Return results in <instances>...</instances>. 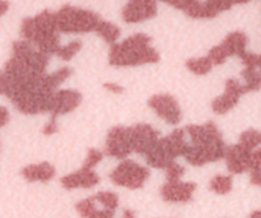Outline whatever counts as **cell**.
<instances>
[{
  "label": "cell",
  "instance_id": "cell-7",
  "mask_svg": "<svg viewBox=\"0 0 261 218\" xmlns=\"http://www.w3.org/2000/svg\"><path fill=\"white\" fill-rule=\"evenodd\" d=\"M249 43L246 33L241 31H234L229 33L221 45H217L209 51L208 58L213 63V65H221L226 63L229 56H239L246 51V46Z\"/></svg>",
  "mask_w": 261,
  "mask_h": 218
},
{
  "label": "cell",
  "instance_id": "cell-1",
  "mask_svg": "<svg viewBox=\"0 0 261 218\" xmlns=\"http://www.w3.org/2000/svg\"><path fill=\"white\" fill-rule=\"evenodd\" d=\"M188 146L184 158L193 166L217 162L226 157L227 148L221 132L214 123L188 125L185 128Z\"/></svg>",
  "mask_w": 261,
  "mask_h": 218
},
{
  "label": "cell",
  "instance_id": "cell-31",
  "mask_svg": "<svg viewBox=\"0 0 261 218\" xmlns=\"http://www.w3.org/2000/svg\"><path fill=\"white\" fill-rule=\"evenodd\" d=\"M58 119H50L46 125L43 127V134L45 135H53L58 132Z\"/></svg>",
  "mask_w": 261,
  "mask_h": 218
},
{
  "label": "cell",
  "instance_id": "cell-2",
  "mask_svg": "<svg viewBox=\"0 0 261 218\" xmlns=\"http://www.w3.org/2000/svg\"><path fill=\"white\" fill-rule=\"evenodd\" d=\"M56 25L55 13L43 10L35 17L22 20L20 36L23 40L32 43L37 50L46 55H53L60 49V36Z\"/></svg>",
  "mask_w": 261,
  "mask_h": 218
},
{
  "label": "cell",
  "instance_id": "cell-20",
  "mask_svg": "<svg viewBox=\"0 0 261 218\" xmlns=\"http://www.w3.org/2000/svg\"><path fill=\"white\" fill-rule=\"evenodd\" d=\"M96 32L97 35L101 36V37L103 38L107 43H110V45L116 43V41L119 40L120 35H121V31H120V28L117 27L116 25L103 19L99 20L98 26H97L96 28Z\"/></svg>",
  "mask_w": 261,
  "mask_h": 218
},
{
  "label": "cell",
  "instance_id": "cell-14",
  "mask_svg": "<svg viewBox=\"0 0 261 218\" xmlns=\"http://www.w3.org/2000/svg\"><path fill=\"white\" fill-rule=\"evenodd\" d=\"M254 151L249 150L241 143L231 146L227 148L226 163L227 168L231 174H244L249 171L251 165V156Z\"/></svg>",
  "mask_w": 261,
  "mask_h": 218
},
{
  "label": "cell",
  "instance_id": "cell-22",
  "mask_svg": "<svg viewBox=\"0 0 261 218\" xmlns=\"http://www.w3.org/2000/svg\"><path fill=\"white\" fill-rule=\"evenodd\" d=\"M242 78L249 92H256L261 88V73L257 68L245 66L242 70Z\"/></svg>",
  "mask_w": 261,
  "mask_h": 218
},
{
  "label": "cell",
  "instance_id": "cell-18",
  "mask_svg": "<svg viewBox=\"0 0 261 218\" xmlns=\"http://www.w3.org/2000/svg\"><path fill=\"white\" fill-rule=\"evenodd\" d=\"M20 174L30 183H36V181L47 183L55 176V167L48 162H41L25 166Z\"/></svg>",
  "mask_w": 261,
  "mask_h": 218
},
{
  "label": "cell",
  "instance_id": "cell-27",
  "mask_svg": "<svg viewBox=\"0 0 261 218\" xmlns=\"http://www.w3.org/2000/svg\"><path fill=\"white\" fill-rule=\"evenodd\" d=\"M82 49V41L74 40L71 42L66 43V45H61L60 49L58 50L56 55L64 61H69L70 59H73L76 54L81 51Z\"/></svg>",
  "mask_w": 261,
  "mask_h": 218
},
{
  "label": "cell",
  "instance_id": "cell-36",
  "mask_svg": "<svg viewBox=\"0 0 261 218\" xmlns=\"http://www.w3.org/2000/svg\"><path fill=\"white\" fill-rule=\"evenodd\" d=\"M122 218H135V213L132 209H125L124 213H122Z\"/></svg>",
  "mask_w": 261,
  "mask_h": 218
},
{
  "label": "cell",
  "instance_id": "cell-33",
  "mask_svg": "<svg viewBox=\"0 0 261 218\" xmlns=\"http://www.w3.org/2000/svg\"><path fill=\"white\" fill-rule=\"evenodd\" d=\"M9 122V111L5 106H0V128Z\"/></svg>",
  "mask_w": 261,
  "mask_h": 218
},
{
  "label": "cell",
  "instance_id": "cell-13",
  "mask_svg": "<svg viewBox=\"0 0 261 218\" xmlns=\"http://www.w3.org/2000/svg\"><path fill=\"white\" fill-rule=\"evenodd\" d=\"M82 96L79 92L73 89H60L53 96V107H51L50 119H58L60 115L69 114L74 111L81 105Z\"/></svg>",
  "mask_w": 261,
  "mask_h": 218
},
{
  "label": "cell",
  "instance_id": "cell-28",
  "mask_svg": "<svg viewBox=\"0 0 261 218\" xmlns=\"http://www.w3.org/2000/svg\"><path fill=\"white\" fill-rule=\"evenodd\" d=\"M94 196H96L97 201L102 206L106 207V208L115 211L117 208V206H119V197L115 193H112V191H99V193L94 194Z\"/></svg>",
  "mask_w": 261,
  "mask_h": 218
},
{
  "label": "cell",
  "instance_id": "cell-9",
  "mask_svg": "<svg viewBox=\"0 0 261 218\" xmlns=\"http://www.w3.org/2000/svg\"><path fill=\"white\" fill-rule=\"evenodd\" d=\"M150 109L170 125L180 124L182 112L178 102L171 94H154L148 101Z\"/></svg>",
  "mask_w": 261,
  "mask_h": 218
},
{
  "label": "cell",
  "instance_id": "cell-12",
  "mask_svg": "<svg viewBox=\"0 0 261 218\" xmlns=\"http://www.w3.org/2000/svg\"><path fill=\"white\" fill-rule=\"evenodd\" d=\"M121 14L126 23L144 22L157 14V0H129Z\"/></svg>",
  "mask_w": 261,
  "mask_h": 218
},
{
  "label": "cell",
  "instance_id": "cell-17",
  "mask_svg": "<svg viewBox=\"0 0 261 218\" xmlns=\"http://www.w3.org/2000/svg\"><path fill=\"white\" fill-rule=\"evenodd\" d=\"M99 204L97 202L96 197L92 196L89 198L83 199V201L78 202L75 206L76 211L83 218H114L115 211L112 209L102 207L99 208Z\"/></svg>",
  "mask_w": 261,
  "mask_h": 218
},
{
  "label": "cell",
  "instance_id": "cell-32",
  "mask_svg": "<svg viewBox=\"0 0 261 218\" xmlns=\"http://www.w3.org/2000/svg\"><path fill=\"white\" fill-rule=\"evenodd\" d=\"M7 89H8V78H7V74H5L4 69H0V94H4L7 93Z\"/></svg>",
  "mask_w": 261,
  "mask_h": 218
},
{
  "label": "cell",
  "instance_id": "cell-5",
  "mask_svg": "<svg viewBox=\"0 0 261 218\" xmlns=\"http://www.w3.org/2000/svg\"><path fill=\"white\" fill-rule=\"evenodd\" d=\"M56 25L61 33L96 32L101 18L91 10L64 5L55 13Z\"/></svg>",
  "mask_w": 261,
  "mask_h": 218
},
{
  "label": "cell",
  "instance_id": "cell-35",
  "mask_svg": "<svg viewBox=\"0 0 261 218\" xmlns=\"http://www.w3.org/2000/svg\"><path fill=\"white\" fill-rule=\"evenodd\" d=\"M9 9V3L7 0H0V17L4 15Z\"/></svg>",
  "mask_w": 261,
  "mask_h": 218
},
{
  "label": "cell",
  "instance_id": "cell-30",
  "mask_svg": "<svg viewBox=\"0 0 261 218\" xmlns=\"http://www.w3.org/2000/svg\"><path fill=\"white\" fill-rule=\"evenodd\" d=\"M102 158H103V153H102L101 151L96 150V148H91V150L88 151V153H87V157L83 163V167L93 168L94 166H97L99 162H101Z\"/></svg>",
  "mask_w": 261,
  "mask_h": 218
},
{
  "label": "cell",
  "instance_id": "cell-15",
  "mask_svg": "<svg viewBox=\"0 0 261 218\" xmlns=\"http://www.w3.org/2000/svg\"><path fill=\"white\" fill-rule=\"evenodd\" d=\"M196 189L195 183H184L181 180L167 181L161 189L162 199L170 203H188Z\"/></svg>",
  "mask_w": 261,
  "mask_h": 218
},
{
  "label": "cell",
  "instance_id": "cell-37",
  "mask_svg": "<svg viewBox=\"0 0 261 218\" xmlns=\"http://www.w3.org/2000/svg\"><path fill=\"white\" fill-rule=\"evenodd\" d=\"M250 218H261V211H255L254 213H251Z\"/></svg>",
  "mask_w": 261,
  "mask_h": 218
},
{
  "label": "cell",
  "instance_id": "cell-10",
  "mask_svg": "<svg viewBox=\"0 0 261 218\" xmlns=\"http://www.w3.org/2000/svg\"><path fill=\"white\" fill-rule=\"evenodd\" d=\"M245 93H249L246 86L241 83L237 79L231 78L226 82V88H224L223 94L217 97L212 104V109L216 114L224 115L228 111H231L237 104H239L240 99L244 96Z\"/></svg>",
  "mask_w": 261,
  "mask_h": 218
},
{
  "label": "cell",
  "instance_id": "cell-38",
  "mask_svg": "<svg viewBox=\"0 0 261 218\" xmlns=\"http://www.w3.org/2000/svg\"><path fill=\"white\" fill-rule=\"evenodd\" d=\"M259 70H260V73H261V68H260V69H259Z\"/></svg>",
  "mask_w": 261,
  "mask_h": 218
},
{
  "label": "cell",
  "instance_id": "cell-26",
  "mask_svg": "<svg viewBox=\"0 0 261 218\" xmlns=\"http://www.w3.org/2000/svg\"><path fill=\"white\" fill-rule=\"evenodd\" d=\"M239 143L245 146L249 150L255 151L261 146V132L256 129H249L240 135Z\"/></svg>",
  "mask_w": 261,
  "mask_h": 218
},
{
  "label": "cell",
  "instance_id": "cell-6",
  "mask_svg": "<svg viewBox=\"0 0 261 218\" xmlns=\"http://www.w3.org/2000/svg\"><path fill=\"white\" fill-rule=\"evenodd\" d=\"M110 178L116 185L135 190L142 188L149 179V170L134 161L124 160L112 171Z\"/></svg>",
  "mask_w": 261,
  "mask_h": 218
},
{
  "label": "cell",
  "instance_id": "cell-11",
  "mask_svg": "<svg viewBox=\"0 0 261 218\" xmlns=\"http://www.w3.org/2000/svg\"><path fill=\"white\" fill-rule=\"evenodd\" d=\"M133 152L145 156L160 140V133L149 124H137L130 127Z\"/></svg>",
  "mask_w": 261,
  "mask_h": 218
},
{
  "label": "cell",
  "instance_id": "cell-16",
  "mask_svg": "<svg viewBox=\"0 0 261 218\" xmlns=\"http://www.w3.org/2000/svg\"><path fill=\"white\" fill-rule=\"evenodd\" d=\"M99 183V176L93 171V168L82 167L81 170L64 176L61 179V185L64 189L73 190V189H89L96 186Z\"/></svg>",
  "mask_w": 261,
  "mask_h": 218
},
{
  "label": "cell",
  "instance_id": "cell-23",
  "mask_svg": "<svg viewBox=\"0 0 261 218\" xmlns=\"http://www.w3.org/2000/svg\"><path fill=\"white\" fill-rule=\"evenodd\" d=\"M233 7L231 0H204V8H205V19L214 18L222 12L231 9Z\"/></svg>",
  "mask_w": 261,
  "mask_h": 218
},
{
  "label": "cell",
  "instance_id": "cell-3",
  "mask_svg": "<svg viewBox=\"0 0 261 218\" xmlns=\"http://www.w3.org/2000/svg\"><path fill=\"white\" fill-rule=\"evenodd\" d=\"M109 60L114 66H138L157 63L160 61V54L150 43L149 36L137 33L122 42L111 45Z\"/></svg>",
  "mask_w": 261,
  "mask_h": 218
},
{
  "label": "cell",
  "instance_id": "cell-29",
  "mask_svg": "<svg viewBox=\"0 0 261 218\" xmlns=\"http://www.w3.org/2000/svg\"><path fill=\"white\" fill-rule=\"evenodd\" d=\"M165 170H166V178H167V181L181 180V178H182L184 174H185V167L181 166L180 163L175 162V161H173L172 163H170Z\"/></svg>",
  "mask_w": 261,
  "mask_h": 218
},
{
  "label": "cell",
  "instance_id": "cell-34",
  "mask_svg": "<svg viewBox=\"0 0 261 218\" xmlns=\"http://www.w3.org/2000/svg\"><path fill=\"white\" fill-rule=\"evenodd\" d=\"M105 88H106L109 92H111V93H115V94H120L122 93V91H124V88L116 83H105Z\"/></svg>",
  "mask_w": 261,
  "mask_h": 218
},
{
  "label": "cell",
  "instance_id": "cell-24",
  "mask_svg": "<svg viewBox=\"0 0 261 218\" xmlns=\"http://www.w3.org/2000/svg\"><path fill=\"white\" fill-rule=\"evenodd\" d=\"M232 186H233V179L231 175H217L216 178L212 179L209 184L211 190L219 196L228 194L232 190Z\"/></svg>",
  "mask_w": 261,
  "mask_h": 218
},
{
  "label": "cell",
  "instance_id": "cell-25",
  "mask_svg": "<svg viewBox=\"0 0 261 218\" xmlns=\"http://www.w3.org/2000/svg\"><path fill=\"white\" fill-rule=\"evenodd\" d=\"M249 173L251 183L256 186H261V148H256L252 152Z\"/></svg>",
  "mask_w": 261,
  "mask_h": 218
},
{
  "label": "cell",
  "instance_id": "cell-19",
  "mask_svg": "<svg viewBox=\"0 0 261 218\" xmlns=\"http://www.w3.org/2000/svg\"><path fill=\"white\" fill-rule=\"evenodd\" d=\"M171 7L180 9L185 13L186 15L195 19H205V8H204V2L200 0H161Z\"/></svg>",
  "mask_w": 261,
  "mask_h": 218
},
{
  "label": "cell",
  "instance_id": "cell-21",
  "mask_svg": "<svg viewBox=\"0 0 261 218\" xmlns=\"http://www.w3.org/2000/svg\"><path fill=\"white\" fill-rule=\"evenodd\" d=\"M186 66L191 73L196 76H205L213 69V63L208 56H201V58H194L186 61Z\"/></svg>",
  "mask_w": 261,
  "mask_h": 218
},
{
  "label": "cell",
  "instance_id": "cell-4",
  "mask_svg": "<svg viewBox=\"0 0 261 218\" xmlns=\"http://www.w3.org/2000/svg\"><path fill=\"white\" fill-rule=\"evenodd\" d=\"M188 146L185 128L173 130L167 137L160 138L154 147L144 156L149 166L154 168H166L177 157H184Z\"/></svg>",
  "mask_w": 261,
  "mask_h": 218
},
{
  "label": "cell",
  "instance_id": "cell-8",
  "mask_svg": "<svg viewBox=\"0 0 261 218\" xmlns=\"http://www.w3.org/2000/svg\"><path fill=\"white\" fill-rule=\"evenodd\" d=\"M133 152L130 127H114L107 134L106 153L111 157L124 160Z\"/></svg>",
  "mask_w": 261,
  "mask_h": 218
}]
</instances>
